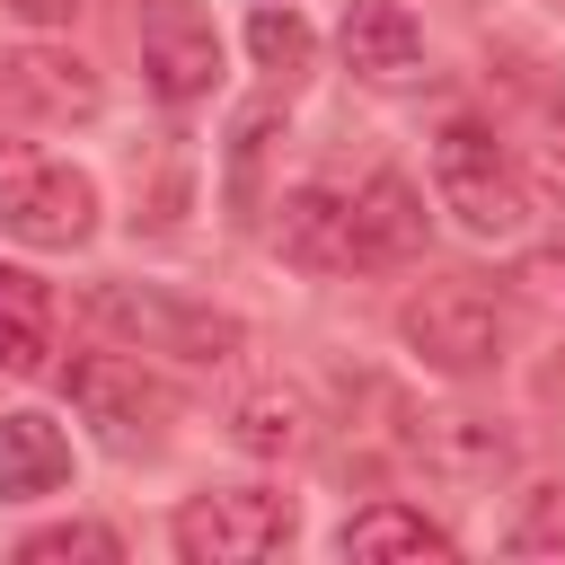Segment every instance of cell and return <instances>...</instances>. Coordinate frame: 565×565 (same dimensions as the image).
Instances as JSON below:
<instances>
[{"label": "cell", "instance_id": "cell-11", "mask_svg": "<svg viewBox=\"0 0 565 565\" xmlns=\"http://www.w3.org/2000/svg\"><path fill=\"white\" fill-rule=\"evenodd\" d=\"M53 353H62V300H53V282L26 274V265H0V371L9 380H44V371H62Z\"/></svg>", "mask_w": 565, "mask_h": 565}, {"label": "cell", "instance_id": "cell-22", "mask_svg": "<svg viewBox=\"0 0 565 565\" xmlns=\"http://www.w3.org/2000/svg\"><path fill=\"white\" fill-rule=\"evenodd\" d=\"M547 185H565V141H547Z\"/></svg>", "mask_w": 565, "mask_h": 565}, {"label": "cell", "instance_id": "cell-15", "mask_svg": "<svg viewBox=\"0 0 565 565\" xmlns=\"http://www.w3.org/2000/svg\"><path fill=\"white\" fill-rule=\"evenodd\" d=\"M353 247H362V265H406V256H424V194H415L397 168H371V177L353 185Z\"/></svg>", "mask_w": 565, "mask_h": 565}, {"label": "cell", "instance_id": "cell-7", "mask_svg": "<svg viewBox=\"0 0 565 565\" xmlns=\"http://www.w3.org/2000/svg\"><path fill=\"white\" fill-rule=\"evenodd\" d=\"M132 44H141V79H150L159 106H194V97L221 88V35L194 0H141Z\"/></svg>", "mask_w": 565, "mask_h": 565}, {"label": "cell", "instance_id": "cell-6", "mask_svg": "<svg viewBox=\"0 0 565 565\" xmlns=\"http://www.w3.org/2000/svg\"><path fill=\"white\" fill-rule=\"evenodd\" d=\"M0 230L26 247H88L97 238V177L71 159H9L0 168Z\"/></svg>", "mask_w": 565, "mask_h": 565}, {"label": "cell", "instance_id": "cell-20", "mask_svg": "<svg viewBox=\"0 0 565 565\" xmlns=\"http://www.w3.org/2000/svg\"><path fill=\"white\" fill-rule=\"evenodd\" d=\"M512 556H565V486H530L512 530H503Z\"/></svg>", "mask_w": 565, "mask_h": 565}, {"label": "cell", "instance_id": "cell-14", "mask_svg": "<svg viewBox=\"0 0 565 565\" xmlns=\"http://www.w3.org/2000/svg\"><path fill=\"white\" fill-rule=\"evenodd\" d=\"M230 441L247 459H309L318 450V406L291 380H256V388L230 397Z\"/></svg>", "mask_w": 565, "mask_h": 565}, {"label": "cell", "instance_id": "cell-19", "mask_svg": "<svg viewBox=\"0 0 565 565\" xmlns=\"http://www.w3.org/2000/svg\"><path fill=\"white\" fill-rule=\"evenodd\" d=\"M503 282H512V300H530L539 318H565V230H556V238H530Z\"/></svg>", "mask_w": 565, "mask_h": 565}, {"label": "cell", "instance_id": "cell-13", "mask_svg": "<svg viewBox=\"0 0 565 565\" xmlns=\"http://www.w3.org/2000/svg\"><path fill=\"white\" fill-rule=\"evenodd\" d=\"M335 556H344V565H424V556L441 565V556H459V539H450L433 512H415V503L388 494V503H362V512L335 530Z\"/></svg>", "mask_w": 565, "mask_h": 565}, {"label": "cell", "instance_id": "cell-18", "mask_svg": "<svg viewBox=\"0 0 565 565\" xmlns=\"http://www.w3.org/2000/svg\"><path fill=\"white\" fill-rule=\"evenodd\" d=\"M71 556L115 565V556H124V539H115L106 521H53V530H26V539H18V565H71Z\"/></svg>", "mask_w": 565, "mask_h": 565}, {"label": "cell", "instance_id": "cell-3", "mask_svg": "<svg viewBox=\"0 0 565 565\" xmlns=\"http://www.w3.org/2000/svg\"><path fill=\"white\" fill-rule=\"evenodd\" d=\"M185 565H265L300 539V503L282 486H203L168 521Z\"/></svg>", "mask_w": 565, "mask_h": 565}, {"label": "cell", "instance_id": "cell-12", "mask_svg": "<svg viewBox=\"0 0 565 565\" xmlns=\"http://www.w3.org/2000/svg\"><path fill=\"white\" fill-rule=\"evenodd\" d=\"M335 53H344V71L353 79H415L424 71V26H415V9L406 0H353L344 9V26H335Z\"/></svg>", "mask_w": 565, "mask_h": 565}, {"label": "cell", "instance_id": "cell-4", "mask_svg": "<svg viewBox=\"0 0 565 565\" xmlns=\"http://www.w3.org/2000/svg\"><path fill=\"white\" fill-rule=\"evenodd\" d=\"M397 335H406V353H415L424 371H441V380H486V371L503 362V344H512L503 300L477 291V282H459V274L406 291V300H397Z\"/></svg>", "mask_w": 565, "mask_h": 565}, {"label": "cell", "instance_id": "cell-5", "mask_svg": "<svg viewBox=\"0 0 565 565\" xmlns=\"http://www.w3.org/2000/svg\"><path fill=\"white\" fill-rule=\"evenodd\" d=\"M433 194L468 238H521L530 230V185L503 159V141L486 124H441L433 132Z\"/></svg>", "mask_w": 565, "mask_h": 565}, {"label": "cell", "instance_id": "cell-2", "mask_svg": "<svg viewBox=\"0 0 565 565\" xmlns=\"http://www.w3.org/2000/svg\"><path fill=\"white\" fill-rule=\"evenodd\" d=\"M62 388H71V415L97 424V441L124 450V459H132V450H159L168 424H177V388H168L141 353H124V344L71 353V362H62Z\"/></svg>", "mask_w": 565, "mask_h": 565}, {"label": "cell", "instance_id": "cell-10", "mask_svg": "<svg viewBox=\"0 0 565 565\" xmlns=\"http://www.w3.org/2000/svg\"><path fill=\"white\" fill-rule=\"evenodd\" d=\"M415 459H424L433 477H450V486H494V477H512L521 441H512V424H494V415L441 406V415L415 424Z\"/></svg>", "mask_w": 565, "mask_h": 565}, {"label": "cell", "instance_id": "cell-16", "mask_svg": "<svg viewBox=\"0 0 565 565\" xmlns=\"http://www.w3.org/2000/svg\"><path fill=\"white\" fill-rule=\"evenodd\" d=\"M71 486V441L53 415L18 406L0 415V503H35V494H62Z\"/></svg>", "mask_w": 565, "mask_h": 565}, {"label": "cell", "instance_id": "cell-1", "mask_svg": "<svg viewBox=\"0 0 565 565\" xmlns=\"http://www.w3.org/2000/svg\"><path fill=\"white\" fill-rule=\"evenodd\" d=\"M79 318L124 344V353H159V362H185V371H221L247 327L230 309H203V300H177V291H150V282H88L79 291Z\"/></svg>", "mask_w": 565, "mask_h": 565}, {"label": "cell", "instance_id": "cell-21", "mask_svg": "<svg viewBox=\"0 0 565 565\" xmlns=\"http://www.w3.org/2000/svg\"><path fill=\"white\" fill-rule=\"evenodd\" d=\"M0 9H18L26 26H71L79 18V0H0Z\"/></svg>", "mask_w": 565, "mask_h": 565}, {"label": "cell", "instance_id": "cell-8", "mask_svg": "<svg viewBox=\"0 0 565 565\" xmlns=\"http://www.w3.org/2000/svg\"><path fill=\"white\" fill-rule=\"evenodd\" d=\"M106 88L79 53H53V44L0 53V124H88Z\"/></svg>", "mask_w": 565, "mask_h": 565}, {"label": "cell", "instance_id": "cell-17", "mask_svg": "<svg viewBox=\"0 0 565 565\" xmlns=\"http://www.w3.org/2000/svg\"><path fill=\"white\" fill-rule=\"evenodd\" d=\"M247 53H256V71H274V79H300V71H309V53H318V35H309V18H300L291 0H282V9L265 0V9L247 18Z\"/></svg>", "mask_w": 565, "mask_h": 565}, {"label": "cell", "instance_id": "cell-9", "mask_svg": "<svg viewBox=\"0 0 565 565\" xmlns=\"http://www.w3.org/2000/svg\"><path fill=\"white\" fill-rule=\"evenodd\" d=\"M274 247L300 265V274H353L362 247H353V194L335 185H291L274 203Z\"/></svg>", "mask_w": 565, "mask_h": 565}]
</instances>
